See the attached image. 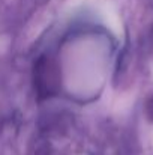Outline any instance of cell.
Masks as SVG:
<instances>
[{
	"mask_svg": "<svg viewBox=\"0 0 153 155\" xmlns=\"http://www.w3.org/2000/svg\"><path fill=\"white\" fill-rule=\"evenodd\" d=\"M50 60H41L35 68V86L41 95L50 97L56 92V74Z\"/></svg>",
	"mask_w": 153,
	"mask_h": 155,
	"instance_id": "1",
	"label": "cell"
},
{
	"mask_svg": "<svg viewBox=\"0 0 153 155\" xmlns=\"http://www.w3.org/2000/svg\"><path fill=\"white\" fill-rule=\"evenodd\" d=\"M147 114H149L150 119H153V98L149 101V104H147Z\"/></svg>",
	"mask_w": 153,
	"mask_h": 155,
	"instance_id": "2",
	"label": "cell"
}]
</instances>
